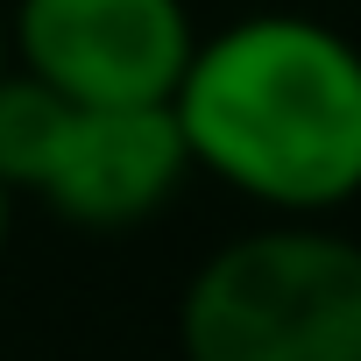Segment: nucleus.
Here are the masks:
<instances>
[{"label": "nucleus", "mask_w": 361, "mask_h": 361, "mask_svg": "<svg viewBox=\"0 0 361 361\" xmlns=\"http://www.w3.org/2000/svg\"><path fill=\"white\" fill-rule=\"evenodd\" d=\"M185 361H361V241L269 220L220 241L177 298Z\"/></svg>", "instance_id": "2"}, {"label": "nucleus", "mask_w": 361, "mask_h": 361, "mask_svg": "<svg viewBox=\"0 0 361 361\" xmlns=\"http://www.w3.org/2000/svg\"><path fill=\"white\" fill-rule=\"evenodd\" d=\"M8 234H15V192L0 185V255H8Z\"/></svg>", "instance_id": "7"}, {"label": "nucleus", "mask_w": 361, "mask_h": 361, "mask_svg": "<svg viewBox=\"0 0 361 361\" xmlns=\"http://www.w3.org/2000/svg\"><path fill=\"white\" fill-rule=\"evenodd\" d=\"M8 36L71 106H170L199 50L185 0H8Z\"/></svg>", "instance_id": "3"}, {"label": "nucleus", "mask_w": 361, "mask_h": 361, "mask_svg": "<svg viewBox=\"0 0 361 361\" xmlns=\"http://www.w3.org/2000/svg\"><path fill=\"white\" fill-rule=\"evenodd\" d=\"M15 71V36H8V0H0V78Z\"/></svg>", "instance_id": "6"}, {"label": "nucleus", "mask_w": 361, "mask_h": 361, "mask_svg": "<svg viewBox=\"0 0 361 361\" xmlns=\"http://www.w3.org/2000/svg\"><path fill=\"white\" fill-rule=\"evenodd\" d=\"M192 170L276 220L361 199V43L298 8H255L199 36L170 99Z\"/></svg>", "instance_id": "1"}, {"label": "nucleus", "mask_w": 361, "mask_h": 361, "mask_svg": "<svg viewBox=\"0 0 361 361\" xmlns=\"http://www.w3.org/2000/svg\"><path fill=\"white\" fill-rule=\"evenodd\" d=\"M192 177V149L170 106H71L57 163L43 177V206L85 234L149 227Z\"/></svg>", "instance_id": "4"}, {"label": "nucleus", "mask_w": 361, "mask_h": 361, "mask_svg": "<svg viewBox=\"0 0 361 361\" xmlns=\"http://www.w3.org/2000/svg\"><path fill=\"white\" fill-rule=\"evenodd\" d=\"M64 128H71V99H57L29 71L0 78V185H8L15 199H36L43 192Z\"/></svg>", "instance_id": "5"}]
</instances>
